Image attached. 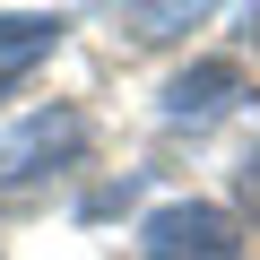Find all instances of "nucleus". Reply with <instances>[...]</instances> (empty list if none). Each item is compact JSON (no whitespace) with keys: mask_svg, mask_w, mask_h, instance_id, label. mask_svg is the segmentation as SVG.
Wrapping results in <instances>:
<instances>
[{"mask_svg":"<svg viewBox=\"0 0 260 260\" xmlns=\"http://www.w3.org/2000/svg\"><path fill=\"white\" fill-rule=\"evenodd\" d=\"M139 260H243V225L217 200H174L139 225Z\"/></svg>","mask_w":260,"mask_h":260,"instance_id":"1","label":"nucleus"},{"mask_svg":"<svg viewBox=\"0 0 260 260\" xmlns=\"http://www.w3.org/2000/svg\"><path fill=\"white\" fill-rule=\"evenodd\" d=\"M78 139H87V121H78V113H35L18 139L0 148V182H35V174H52Z\"/></svg>","mask_w":260,"mask_h":260,"instance_id":"2","label":"nucleus"},{"mask_svg":"<svg viewBox=\"0 0 260 260\" xmlns=\"http://www.w3.org/2000/svg\"><path fill=\"white\" fill-rule=\"evenodd\" d=\"M234 95H243V70L234 61H200V70H182L165 87V121H217Z\"/></svg>","mask_w":260,"mask_h":260,"instance_id":"3","label":"nucleus"},{"mask_svg":"<svg viewBox=\"0 0 260 260\" xmlns=\"http://www.w3.org/2000/svg\"><path fill=\"white\" fill-rule=\"evenodd\" d=\"M61 26H70V18H0V87H18V78L61 44Z\"/></svg>","mask_w":260,"mask_h":260,"instance_id":"4","label":"nucleus"},{"mask_svg":"<svg viewBox=\"0 0 260 260\" xmlns=\"http://www.w3.org/2000/svg\"><path fill=\"white\" fill-rule=\"evenodd\" d=\"M243 200H251V208H260V148H251V156H243Z\"/></svg>","mask_w":260,"mask_h":260,"instance_id":"5","label":"nucleus"}]
</instances>
